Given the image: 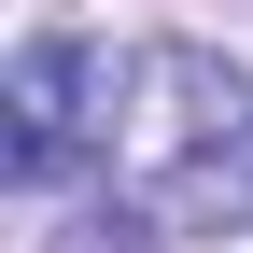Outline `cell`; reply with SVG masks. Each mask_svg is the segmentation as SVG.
<instances>
[{"label": "cell", "instance_id": "obj_1", "mask_svg": "<svg viewBox=\"0 0 253 253\" xmlns=\"http://www.w3.org/2000/svg\"><path fill=\"white\" fill-rule=\"evenodd\" d=\"M14 183H84L126 239H225L253 225V84L211 42H28L0 99Z\"/></svg>", "mask_w": 253, "mask_h": 253}]
</instances>
